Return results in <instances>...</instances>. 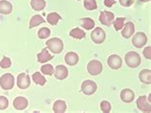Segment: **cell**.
I'll list each match as a JSON object with an SVG mask.
<instances>
[{
	"label": "cell",
	"instance_id": "4316f807",
	"mask_svg": "<svg viewBox=\"0 0 151 113\" xmlns=\"http://www.w3.org/2000/svg\"><path fill=\"white\" fill-rule=\"evenodd\" d=\"M84 8L86 10L88 11H93V10H96L98 8L97 5V1L96 0H84Z\"/></svg>",
	"mask_w": 151,
	"mask_h": 113
},
{
	"label": "cell",
	"instance_id": "e575fe53",
	"mask_svg": "<svg viewBox=\"0 0 151 113\" xmlns=\"http://www.w3.org/2000/svg\"><path fill=\"white\" fill-rule=\"evenodd\" d=\"M135 0H120V3L124 7H130L134 3Z\"/></svg>",
	"mask_w": 151,
	"mask_h": 113
},
{
	"label": "cell",
	"instance_id": "ffe728a7",
	"mask_svg": "<svg viewBox=\"0 0 151 113\" xmlns=\"http://www.w3.org/2000/svg\"><path fill=\"white\" fill-rule=\"evenodd\" d=\"M53 110L57 113H62V112H65L66 110V103L64 101H61V100H58L55 101L54 103V106H53Z\"/></svg>",
	"mask_w": 151,
	"mask_h": 113
},
{
	"label": "cell",
	"instance_id": "2e32d148",
	"mask_svg": "<svg viewBox=\"0 0 151 113\" xmlns=\"http://www.w3.org/2000/svg\"><path fill=\"white\" fill-rule=\"evenodd\" d=\"M79 60V58L78 54H76L75 52H69L65 55V62L70 66L76 65Z\"/></svg>",
	"mask_w": 151,
	"mask_h": 113
},
{
	"label": "cell",
	"instance_id": "7a4b0ae2",
	"mask_svg": "<svg viewBox=\"0 0 151 113\" xmlns=\"http://www.w3.org/2000/svg\"><path fill=\"white\" fill-rule=\"evenodd\" d=\"M47 48L54 54H59L63 50V41L58 38H53L46 42Z\"/></svg>",
	"mask_w": 151,
	"mask_h": 113
},
{
	"label": "cell",
	"instance_id": "8fae6325",
	"mask_svg": "<svg viewBox=\"0 0 151 113\" xmlns=\"http://www.w3.org/2000/svg\"><path fill=\"white\" fill-rule=\"evenodd\" d=\"M107 63H108V66L110 68L117 70L122 67V59L118 55H111L108 58V59H107Z\"/></svg>",
	"mask_w": 151,
	"mask_h": 113
},
{
	"label": "cell",
	"instance_id": "ba28073f",
	"mask_svg": "<svg viewBox=\"0 0 151 113\" xmlns=\"http://www.w3.org/2000/svg\"><path fill=\"white\" fill-rule=\"evenodd\" d=\"M137 107L140 110L144 112H150L151 111V106H150V101L146 96H141L139 97L137 100Z\"/></svg>",
	"mask_w": 151,
	"mask_h": 113
},
{
	"label": "cell",
	"instance_id": "4fadbf2b",
	"mask_svg": "<svg viewBox=\"0 0 151 113\" xmlns=\"http://www.w3.org/2000/svg\"><path fill=\"white\" fill-rule=\"evenodd\" d=\"M124 30L122 31V35L125 38H131V35H134V32H135V26L132 22H127L124 24Z\"/></svg>",
	"mask_w": 151,
	"mask_h": 113
},
{
	"label": "cell",
	"instance_id": "d6986e66",
	"mask_svg": "<svg viewBox=\"0 0 151 113\" xmlns=\"http://www.w3.org/2000/svg\"><path fill=\"white\" fill-rule=\"evenodd\" d=\"M139 78H140L142 83L150 84L151 83V71L149 69L142 70L140 72V75H139Z\"/></svg>",
	"mask_w": 151,
	"mask_h": 113
},
{
	"label": "cell",
	"instance_id": "44dd1931",
	"mask_svg": "<svg viewBox=\"0 0 151 113\" xmlns=\"http://www.w3.org/2000/svg\"><path fill=\"white\" fill-rule=\"evenodd\" d=\"M31 6L35 11H42L46 6L45 0H32Z\"/></svg>",
	"mask_w": 151,
	"mask_h": 113
},
{
	"label": "cell",
	"instance_id": "30bf717a",
	"mask_svg": "<svg viewBox=\"0 0 151 113\" xmlns=\"http://www.w3.org/2000/svg\"><path fill=\"white\" fill-rule=\"evenodd\" d=\"M31 80L30 76L26 73H21L17 76V86L20 89H26L30 86Z\"/></svg>",
	"mask_w": 151,
	"mask_h": 113
},
{
	"label": "cell",
	"instance_id": "836d02e7",
	"mask_svg": "<svg viewBox=\"0 0 151 113\" xmlns=\"http://www.w3.org/2000/svg\"><path fill=\"white\" fill-rule=\"evenodd\" d=\"M142 53H144V56H145L147 59H151V47L150 46H147L145 47L144 51H142Z\"/></svg>",
	"mask_w": 151,
	"mask_h": 113
},
{
	"label": "cell",
	"instance_id": "4dcf8cb0",
	"mask_svg": "<svg viewBox=\"0 0 151 113\" xmlns=\"http://www.w3.org/2000/svg\"><path fill=\"white\" fill-rule=\"evenodd\" d=\"M101 109L104 113L110 112L111 111V104L108 102V101H102L101 103Z\"/></svg>",
	"mask_w": 151,
	"mask_h": 113
},
{
	"label": "cell",
	"instance_id": "9a60e30c",
	"mask_svg": "<svg viewBox=\"0 0 151 113\" xmlns=\"http://www.w3.org/2000/svg\"><path fill=\"white\" fill-rule=\"evenodd\" d=\"M134 98H135V94L131 89L126 88V89H124L121 92V100L122 101V102L128 104V103L132 102V101L134 100Z\"/></svg>",
	"mask_w": 151,
	"mask_h": 113
},
{
	"label": "cell",
	"instance_id": "7402d4cb",
	"mask_svg": "<svg viewBox=\"0 0 151 113\" xmlns=\"http://www.w3.org/2000/svg\"><path fill=\"white\" fill-rule=\"evenodd\" d=\"M61 19V17L58 13H51L47 15V21L51 25H57L58 22Z\"/></svg>",
	"mask_w": 151,
	"mask_h": 113
},
{
	"label": "cell",
	"instance_id": "52a82bcc",
	"mask_svg": "<svg viewBox=\"0 0 151 113\" xmlns=\"http://www.w3.org/2000/svg\"><path fill=\"white\" fill-rule=\"evenodd\" d=\"M146 41H147V38H146V35L142 32H138L132 38L133 45L137 48L144 47L146 44Z\"/></svg>",
	"mask_w": 151,
	"mask_h": 113
},
{
	"label": "cell",
	"instance_id": "74e56055",
	"mask_svg": "<svg viewBox=\"0 0 151 113\" xmlns=\"http://www.w3.org/2000/svg\"><path fill=\"white\" fill-rule=\"evenodd\" d=\"M78 1H79V0H78Z\"/></svg>",
	"mask_w": 151,
	"mask_h": 113
},
{
	"label": "cell",
	"instance_id": "7c38bea8",
	"mask_svg": "<svg viewBox=\"0 0 151 113\" xmlns=\"http://www.w3.org/2000/svg\"><path fill=\"white\" fill-rule=\"evenodd\" d=\"M55 77L58 80H64L68 77V69L64 65H58L55 69Z\"/></svg>",
	"mask_w": 151,
	"mask_h": 113
},
{
	"label": "cell",
	"instance_id": "5b68a950",
	"mask_svg": "<svg viewBox=\"0 0 151 113\" xmlns=\"http://www.w3.org/2000/svg\"><path fill=\"white\" fill-rule=\"evenodd\" d=\"M97 90V84L91 80H87L81 84V91L85 95H92Z\"/></svg>",
	"mask_w": 151,
	"mask_h": 113
},
{
	"label": "cell",
	"instance_id": "d6a6232c",
	"mask_svg": "<svg viewBox=\"0 0 151 113\" xmlns=\"http://www.w3.org/2000/svg\"><path fill=\"white\" fill-rule=\"evenodd\" d=\"M9 106V101L4 96H0V110L6 109Z\"/></svg>",
	"mask_w": 151,
	"mask_h": 113
},
{
	"label": "cell",
	"instance_id": "83f0119b",
	"mask_svg": "<svg viewBox=\"0 0 151 113\" xmlns=\"http://www.w3.org/2000/svg\"><path fill=\"white\" fill-rule=\"evenodd\" d=\"M41 72L45 75L52 76L54 74L55 69H54L53 65H51V64H44V65L41 66Z\"/></svg>",
	"mask_w": 151,
	"mask_h": 113
},
{
	"label": "cell",
	"instance_id": "e0dca14e",
	"mask_svg": "<svg viewBox=\"0 0 151 113\" xmlns=\"http://www.w3.org/2000/svg\"><path fill=\"white\" fill-rule=\"evenodd\" d=\"M12 11H13V6L9 1H7V0L0 1V14H9L12 13Z\"/></svg>",
	"mask_w": 151,
	"mask_h": 113
},
{
	"label": "cell",
	"instance_id": "3957f363",
	"mask_svg": "<svg viewBox=\"0 0 151 113\" xmlns=\"http://www.w3.org/2000/svg\"><path fill=\"white\" fill-rule=\"evenodd\" d=\"M14 85V78L10 73H6L0 78V86L4 90H10Z\"/></svg>",
	"mask_w": 151,
	"mask_h": 113
},
{
	"label": "cell",
	"instance_id": "f546056e",
	"mask_svg": "<svg viewBox=\"0 0 151 113\" xmlns=\"http://www.w3.org/2000/svg\"><path fill=\"white\" fill-rule=\"evenodd\" d=\"M124 17H118L116 18V20H114V27H115V30L116 31H120L122 26H124Z\"/></svg>",
	"mask_w": 151,
	"mask_h": 113
},
{
	"label": "cell",
	"instance_id": "1f68e13d",
	"mask_svg": "<svg viewBox=\"0 0 151 113\" xmlns=\"http://www.w3.org/2000/svg\"><path fill=\"white\" fill-rule=\"evenodd\" d=\"M11 65H12L11 59L7 58V56H4L1 62H0V67L4 68V69H6V68H9Z\"/></svg>",
	"mask_w": 151,
	"mask_h": 113
},
{
	"label": "cell",
	"instance_id": "277c9868",
	"mask_svg": "<svg viewBox=\"0 0 151 113\" xmlns=\"http://www.w3.org/2000/svg\"><path fill=\"white\" fill-rule=\"evenodd\" d=\"M87 71L92 76H97L101 73L102 71V64L99 60H91L87 64Z\"/></svg>",
	"mask_w": 151,
	"mask_h": 113
},
{
	"label": "cell",
	"instance_id": "484cf974",
	"mask_svg": "<svg viewBox=\"0 0 151 113\" xmlns=\"http://www.w3.org/2000/svg\"><path fill=\"white\" fill-rule=\"evenodd\" d=\"M33 80L35 82V83L38 84V85H44L46 83V79L39 72H35L33 75Z\"/></svg>",
	"mask_w": 151,
	"mask_h": 113
},
{
	"label": "cell",
	"instance_id": "603a6c76",
	"mask_svg": "<svg viewBox=\"0 0 151 113\" xmlns=\"http://www.w3.org/2000/svg\"><path fill=\"white\" fill-rule=\"evenodd\" d=\"M45 20L43 19V17L39 14H35L30 20V28H34L35 26H38L39 24L44 23Z\"/></svg>",
	"mask_w": 151,
	"mask_h": 113
},
{
	"label": "cell",
	"instance_id": "5bb4252c",
	"mask_svg": "<svg viewBox=\"0 0 151 113\" xmlns=\"http://www.w3.org/2000/svg\"><path fill=\"white\" fill-rule=\"evenodd\" d=\"M28 106V101L24 97H17L14 100V107L17 110H23Z\"/></svg>",
	"mask_w": 151,
	"mask_h": 113
},
{
	"label": "cell",
	"instance_id": "8992f818",
	"mask_svg": "<svg viewBox=\"0 0 151 113\" xmlns=\"http://www.w3.org/2000/svg\"><path fill=\"white\" fill-rule=\"evenodd\" d=\"M105 32L103 31L101 28L98 27L96 29H94L93 32L91 33V38L92 40L97 44H101L105 40Z\"/></svg>",
	"mask_w": 151,
	"mask_h": 113
},
{
	"label": "cell",
	"instance_id": "cb8c5ba5",
	"mask_svg": "<svg viewBox=\"0 0 151 113\" xmlns=\"http://www.w3.org/2000/svg\"><path fill=\"white\" fill-rule=\"evenodd\" d=\"M70 35L74 38L77 39H81L83 38H85V33L79 28H74L73 30L70 31Z\"/></svg>",
	"mask_w": 151,
	"mask_h": 113
},
{
	"label": "cell",
	"instance_id": "ac0fdd59",
	"mask_svg": "<svg viewBox=\"0 0 151 113\" xmlns=\"http://www.w3.org/2000/svg\"><path fill=\"white\" fill-rule=\"evenodd\" d=\"M52 59H53V56L49 54L47 48L42 49V51L37 55V62L40 63H45L48 62V60H51Z\"/></svg>",
	"mask_w": 151,
	"mask_h": 113
},
{
	"label": "cell",
	"instance_id": "6da1fadb",
	"mask_svg": "<svg viewBox=\"0 0 151 113\" xmlns=\"http://www.w3.org/2000/svg\"><path fill=\"white\" fill-rule=\"evenodd\" d=\"M124 60H125L126 64L130 68H136L141 64L140 55H139L137 52H134V51L128 52L124 56Z\"/></svg>",
	"mask_w": 151,
	"mask_h": 113
},
{
	"label": "cell",
	"instance_id": "f1b7e54d",
	"mask_svg": "<svg viewBox=\"0 0 151 113\" xmlns=\"http://www.w3.org/2000/svg\"><path fill=\"white\" fill-rule=\"evenodd\" d=\"M37 35H38V38L40 39H45L51 35V31L49 28L44 27V28H41V29L38 31Z\"/></svg>",
	"mask_w": 151,
	"mask_h": 113
},
{
	"label": "cell",
	"instance_id": "d4e9b609",
	"mask_svg": "<svg viewBox=\"0 0 151 113\" xmlns=\"http://www.w3.org/2000/svg\"><path fill=\"white\" fill-rule=\"evenodd\" d=\"M81 26L86 30L93 29L95 26V21L90 17H85L81 19Z\"/></svg>",
	"mask_w": 151,
	"mask_h": 113
},
{
	"label": "cell",
	"instance_id": "8d00e7d4",
	"mask_svg": "<svg viewBox=\"0 0 151 113\" xmlns=\"http://www.w3.org/2000/svg\"><path fill=\"white\" fill-rule=\"evenodd\" d=\"M141 2H149L150 0H140Z\"/></svg>",
	"mask_w": 151,
	"mask_h": 113
},
{
	"label": "cell",
	"instance_id": "9c48e42d",
	"mask_svg": "<svg viewBox=\"0 0 151 113\" xmlns=\"http://www.w3.org/2000/svg\"><path fill=\"white\" fill-rule=\"evenodd\" d=\"M114 17H115V15L113 13H111V12H108V11H103L100 14V22L103 24V25L109 27L111 26V24H112Z\"/></svg>",
	"mask_w": 151,
	"mask_h": 113
},
{
	"label": "cell",
	"instance_id": "d590c367",
	"mask_svg": "<svg viewBox=\"0 0 151 113\" xmlns=\"http://www.w3.org/2000/svg\"><path fill=\"white\" fill-rule=\"evenodd\" d=\"M116 3V0H104V5L106 7H112Z\"/></svg>",
	"mask_w": 151,
	"mask_h": 113
}]
</instances>
